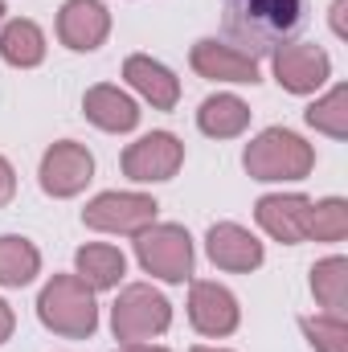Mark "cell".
Masks as SVG:
<instances>
[{"label":"cell","mask_w":348,"mask_h":352,"mask_svg":"<svg viewBox=\"0 0 348 352\" xmlns=\"http://www.w3.org/2000/svg\"><path fill=\"white\" fill-rule=\"evenodd\" d=\"M307 25V0H226V37L238 54L266 58Z\"/></svg>","instance_id":"cell-1"},{"label":"cell","mask_w":348,"mask_h":352,"mask_svg":"<svg viewBox=\"0 0 348 352\" xmlns=\"http://www.w3.org/2000/svg\"><path fill=\"white\" fill-rule=\"evenodd\" d=\"M37 316L50 332L74 336L83 340L98 328V307H94V291L78 274H54L37 299Z\"/></svg>","instance_id":"cell-2"},{"label":"cell","mask_w":348,"mask_h":352,"mask_svg":"<svg viewBox=\"0 0 348 352\" xmlns=\"http://www.w3.org/2000/svg\"><path fill=\"white\" fill-rule=\"evenodd\" d=\"M312 164H316L312 148L295 131H283V127L262 131L246 148V173L254 180H303L312 173Z\"/></svg>","instance_id":"cell-3"},{"label":"cell","mask_w":348,"mask_h":352,"mask_svg":"<svg viewBox=\"0 0 348 352\" xmlns=\"http://www.w3.org/2000/svg\"><path fill=\"white\" fill-rule=\"evenodd\" d=\"M168 324H173V303H168L160 291L144 287V283L127 287V291L115 299L111 328H115V340H123V344L152 340V336H160Z\"/></svg>","instance_id":"cell-4"},{"label":"cell","mask_w":348,"mask_h":352,"mask_svg":"<svg viewBox=\"0 0 348 352\" xmlns=\"http://www.w3.org/2000/svg\"><path fill=\"white\" fill-rule=\"evenodd\" d=\"M135 254L140 266L164 283H184L193 274V238L180 226H148L135 234Z\"/></svg>","instance_id":"cell-5"},{"label":"cell","mask_w":348,"mask_h":352,"mask_svg":"<svg viewBox=\"0 0 348 352\" xmlns=\"http://www.w3.org/2000/svg\"><path fill=\"white\" fill-rule=\"evenodd\" d=\"M156 201L144 192H102L83 209V221L102 234H140L156 221Z\"/></svg>","instance_id":"cell-6"},{"label":"cell","mask_w":348,"mask_h":352,"mask_svg":"<svg viewBox=\"0 0 348 352\" xmlns=\"http://www.w3.org/2000/svg\"><path fill=\"white\" fill-rule=\"evenodd\" d=\"M180 164H184V144H180L176 135H168V131H152V135L135 140V144L123 152V176L135 180V184L173 180Z\"/></svg>","instance_id":"cell-7"},{"label":"cell","mask_w":348,"mask_h":352,"mask_svg":"<svg viewBox=\"0 0 348 352\" xmlns=\"http://www.w3.org/2000/svg\"><path fill=\"white\" fill-rule=\"evenodd\" d=\"M94 176V156L87 152V144L62 140L45 152L41 160V188L50 197H74L87 188V180Z\"/></svg>","instance_id":"cell-8"},{"label":"cell","mask_w":348,"mask_h":352,"mask_svg":"<svg viewBox=\"0 0 348 352\" xmlns=\"http://www.w3.org/2000/svg\"><path fill=\"white\" fill-rule=\"evenodd\" d=\"M332 74V62L320 45H303V41H291L283 50H274V78L279 87L291 90V94H312L328 82Z\"/></svg>","instance_id":"cell-9"},{"label":"cell","mask_w":348,"mask_h":352,"mask_svg":"<svg viewBox=\"0 0 348 352\" xmlns=\"http://www.w3.org/2000/svg\"><path fill=\"white\" fill-rule=\"evenodd\" d=\"M254 217L259 226L283 246H295L312 234V201L299 197V192H274V197H262L254 205Z\"/></svg>","instance_id":"cell-10"},{"label":"cell","mask_w":348,"mask_h":352,"mask_svg":"<svg viewBox=\"0 0 348 352\" xmlns=\"http://www.w3.org/2000/svg\"><path fill=\"white\" fill-rule=\"evenodd\" d=\"M111 33V16H107V4L102 0H66L62 12H58V37L62 45L90 54L107 41Z\"/></svg>","instance_id":"cell-11"},{"label":"cell","mask_w":348,"mask_h":352,"mask_svg":"<svg viewBox=\"0 0 348 352\" xmlns=\"http://www.w3.org/2000/svg\"><path fill=\"white\" fill-rule=\"evenodd\" d=\"M188 320L201 336H230L238 328V299L217 283H193Z\"/></svg>","instance_id":"cell-12"},{"label":"cell","mask_w":348,"mask_h":352,"mask_svg":"<svg viewBox=\"0 0 348 352\" xmlns=\"http://www.w3.org/2000/svg\"><path fill=\"white\" fill-rule=\"evenodd\" d=\"M205 250H209L213 266H221V270H234V274L262 266V242L250 234V230L234 226V221H221V226H213V230H209V238H205Z\"/></svg>","instance_id":"cell-13"},{"label":"cell","mask_w":348,"mask_h":352,"mask_svg":"<svg viewBox=\"0 0 348 352\" xmlns=\"http://www.w3.org/2000/svg\"><path fill=\"white\" fill-rule=\"evenodd\" d=\"M193 70L213 82H259V62L238 54L234 45L213 41V37L193 45Z\"/></svg>","instance_id":"cell-14"},{"label":"cell","mask_w":348,"mask_h":352,"mask_svg":"<svg viewBox=\"0 0 348 352\" xmlns=\"http://www.w3.org/2000/svg\"><path fill=\"white\" fill-rule=\"evenodd\" d=\"M123 78L140 90L156 111H173L176 98H180V82L173 78V70L160 66V62H152V58H144V54H131L123 62Z\"/></svg>","instance_id":"cell-15"},{"label":"cell","mask_w":348,"mask_h":352,"mask_svg":"<svg viewBox=\"0 0 348 352\" xmlns=\"http://www.w3.org/2000/svg\"><path fill=\"white\" fill-rule=\"evenodd\" d=\"M83 111H87L90 123L102 127V131H131V127L140 123V107H135V98L123 94L119 87H107V82L87 90Z\"/></svg>","instance_id":"cell-16"},{"label":"cell","mask_w":348,"mask_h":352,"mask_svg":"<svg viewBox=\"0 0 348 352\" xmlns=\"http://www.w3.org/2000/svg\"><path fill=\"white\" fill-rule=\"evenodd\" d=\"M246 123H250V107L238 94H209L197 111V127L213 140H234L246 131Z\"/></svg>","instance_id":"cell-17"},{"label":"cell","mask_w":348,"mask_h":352,"mask_svg":"<svg viewBox=\"0 0 348 352\" xmlns=\"http://www.w3.org/2000/svg\"><path fill=\"white\" fill-rule=\"evenodd\" d=\"M78 278L87 283L90 291H111V287H119V278L127 274V258L115 250V246H107V242H90L78 250Z\"/></svg>","instance_id":"cell-18"},{"label":"cell","mask_w":348,"mask_h":352,"mask_svg":"<svg viewBox=\"0 0 348 352\" xmlns=\"http://www.w3.org/2000/svg\"><path fill=\"white\" fill-rule=\"evenodd\" d=\"M0 58L8 66H21V70L41 66L45 62V33L33 21H25V16L21 21H8L4 33H0Z\"/></svg>","instance_id":"cell-19"},{"label":"cell","mask_w":348,"mask_h":352,"mask_svg":"<svg viewBox=\"0 0 348 352\" xmlns=\"http://www.w3.org/2000/svg\"><path fill=\"white\" fill-rule=\"evenodd\" d=\"M37 270H41V254L29 238L21 234L0 238V287H25L37 278Z\"/></svg>","instance_id":"cell-20"},{"label":"cell","mask_w":348,"mask_h":352,"mask_svg":"<svg viewBox=\"0 0 348 352\" xmlns=\"http://www.w3.org/2000/svg\"><path fill=\"white\" fill-rule=\"evenodd\" d=\"M345 287H348V263L345 258H324L320 266H312V291H316V299H320L332 316L345 311Z\"/></svg>","instance_id":"cell-21"},{"label":"cell","mask_w":348,"mask_h":352,"mask_svg":"<svg viewBox=\"0 0 348 352\" xmlns=\"http://www.w3.org/2000/svg\"><path fill=\"white\" fill-rule=\"evenodd\" d=\"M345 102H348V90L336 87L328 98H320V102H312V107H307V123H312V127H320V131H328V135H336V140H345V135H348Z\"/></svg>","instance_id":"cell-22"},{"label":"cell","mask_w":348,"mask_h":352,"mask_svg":"<svg viewBox=\"0 0 348 352\" xmlns=\"http://www.w3.org/2000/svg\"><path fill=\"white\" fill-rule=\"evenodd\" d=\"M348 234V205L340 197H328L320 205H312V234L307 238H320V242H340Z\"/></svg>","instance_id":"cell-23"},{"label":"cell","mask_w":348,"mask_h":352,"mask_svg":"<svg viewBox=\"0 0 348 352\" xmlns=\"http://www.w3.org/2000/svg\"><path fill=\"white\" fill-rule=\"evenodd\" d=\"M303 332L312 336V349L320 352H348L345 344V320L340 316H320V320H303Z\"/></svg>","instance_id":"cell-24"},{"label":"cell","mask_w":348,"mask_h":352,"mask_svg":"<svg viewBox=\"0 0 348 352\" xmlns=\"http://www.w3.org/2000/svg\"><path fill=\"white\" fill-rule=\"evenodd\" d=\"M12 192H17V176H12V164L0 156V205H8Z\"/></svg>","instance_id":"cell-25"},{"label":"cell","mask_w":348,"mask_h":352,"mask_svg":"<svg viewBox=\"0 0 348 352\" xmlns=\"http://www.w3.org/2000/svg\"><path fill=\"white\" fill-rule=\"evenodd\" d=\"M12 336V311H8V303L0 299V344Z\"/></svg>","instance_id":"cell-26"},{"label":"cell","mask_w":348,"mask_h":352,"mask_svg":"<svg viewBox=\"0 0 348 352\" xmlns=\"http://www.w3.org/2000/svg\"><path fill=\"white\" fill-rule=\"evenodd\" d=\"M345 8H348V0H336V4H332V25H336V33H340V37L348 33V29H345Z\"/></svg>","instance_id":"cell-27"},{"label":"cell","mask_w":348,"mask_h":352,"mask_svg":"<svg viewBox=\"0 0 348 352\" xmlns=\"http://www.w3.org/2000/svg\"><path fill=\"white\" fill-rule=\"evenodd\" d=\"M115 352H168V349H160V344H148V340H140V344H119Z\"/></svg>","instance_id":"cell-28"},{"label":"cell","mask_w":348,"mask_h":352,"mask_svg":"<svg viewBox=\"0 0 348 352\" xmlns=\"http://www.w3.org/2000/svg\"><path fill=\"white\" fill-rule=\"evenodd\" d=\"M193 352H221V349H193Z\"/></svg>","instance_id":"cell-29"},{"label":"cell","mask_w":348,"mask_h":352,"mask_svg":"<svg viewBox=\"0 0 348 352\" xmlns=\"http://www.w3.org/2000/svg\"><path fill=\"white\" fill-rule=\"evenodd\" d=\"M0 16H4V4H0Z\"/></svg>","instance_id":"cell-30"}]
</instances>
